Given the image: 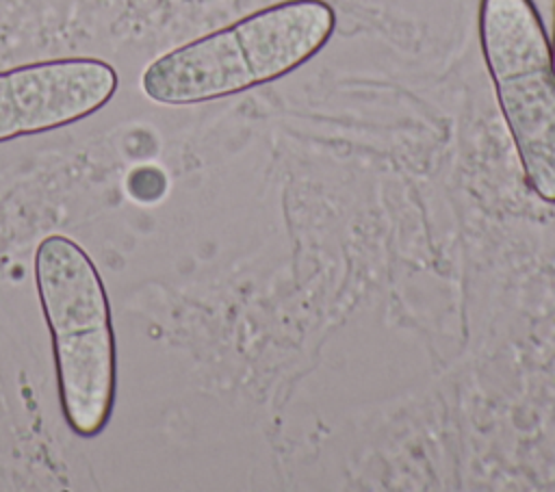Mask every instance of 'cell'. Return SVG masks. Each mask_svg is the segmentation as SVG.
Listing matches in <instances>:
<instances>
[{
	"label": "cell",
	"mask_w": 555,
	"mask_h": 492,
	"mask_svg": "<svg viewBox=\"0 0 555 492\" xmlns=\"http://www.w3.org/2000/svg\"><path fill=\"white\" fill-rule=\"evenodd\" d=\"M336 13L325 0H282L152 61L143 93L189 106L275 82L314 59L332 39Z\"/></svg>",
	"instance_id": "1"
},
{
	"label": "cell",
	"mask_w": 555,
	"mask_h": 492,
	"mask_svg": "<svg viewBox=\"0 0 555 492\" xmlns=\"http://www.w3.org/2000/svg\"><path fill=\"white\" fill-rule=\"evenodd\" d=\"M35 284L52 336L65 423L78 436H98L111 418L117 386L104 282L76 241L50 234L35 251Z\"/></svg>",
	"instance_id": "2"
},
{
	"label": "cell",
	"mask_w": 555,
	"mask_h": 492,
	"mask_svg": "<svg viewBox=\"0 0 555 492\" xmlns=\"http://www.w3.org/2000/svg\"><path fill=\"white\" fill-rule=\"evenodd\" d=\"M479 46L527 186L555 204V65L533 0H479Z\"/></svg>",
	"instance_id": "3"
},
{
	"label": "cell",
	"mask_w": 555,
	"mask_h": 492,
	"mask_svg": "<svg viewBox=\"0 0 555 492\" xmlns=\"http://www.w3.org/2000/svg\"><path fill=\"white\" fill-rule=\"evenodd\" d=\"M117 91V72L102 59L72 56L0 72V143L80 121Z\"/></svg>",
	"instance_id": "4"
},
{
	"label": "cell",
	"mask_w": 555,
	"mask_h": 492,
	"mask_svg": "<svg viewBox=\"0 0 555 492\" xmlns=\"http://www.w3.org/2000/svg\"><path fill=\"white\" fill-rule=\"evenodd\" d=\"M551 52H553V65H555V11H553V43H551Z\"/></svg>",
	"instance_id": "5"
}]
</instances>
